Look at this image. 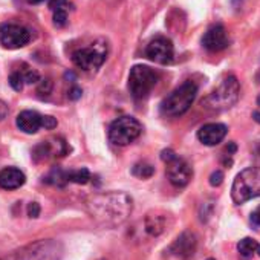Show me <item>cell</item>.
Returning a JSON list of instances; mask_svg holds the SVG:
<instances>
[{
	"label": "cell",
	"instance_id": "obj_25",
	"mask_svg": "<svg viewBox=\"0 0 260 260\" xmlns=\"http://www.w3.org/2000/svg\"><path fill=\"white\" fill-rule=\"evenodd\" d=\"M51 90H52V81L49 80V78H46V80H40V84H39V87H37V92L40 93V95H49L51 93Z\"/></svg>",
	"mask_w": 260,
	"mask_h": 260
},
{
	"label": "cell",
	"instance_id": "obj_6",
	"mask_svg": "<svg viewBox=\"0 0 260 260\" xmlns=\"http://www.w3.org/2000/svg\"><path fill=\"white\" fill-rule=\"evenodd\" d=\"M159 80V74L149 66L137 64L128 74V90L135 100H144L150 95Z\"/></svg>",
	"mask_w": 260,
	"mask_h": 260
},
{
	"label": "cell",
	"instance_id": "obj_34",
	"mask_svg": "<svg viewBox=\"0 0 260 260\" xmlns=\"http://www.w3.org/2000/svg\"><path fill=\"white\" fill-rule=\"evenodd\" d=\"M255 152H257V155L260 156V141H258V144H257V147H255Z\"/></svg>",
	"mask_w": 260,
	"mask_h": 260
},
{
	"label": "cell",
	"instance_id": "obj_10",
	"mask_svg": "<svg viewBox=\"0 0 260 260\" xmlns=\"http://www.w3.org/2000/svg\"><path fill=\"white\" fill-rule=\"evenodd\" d=\"M31 42V32L16 23L0 25V45L5 49H20Z\"/></svg>",
	"mask_w": 260,
	"mask_h": 260
},
{
	"label": "cell",
	"instance_id": "obj_18",
	"mask_svg": "<svg viewBox=\"0 0 260 260\" xmlns=\"http://www.w3.org/2000/svg\"><path fill=\"white\" fill-rule=\"evenodd\" d=\"M49 8L52 11L54 25L58 26V28H63L68 23V14H69V10H71L69 0H51Z\"/></svg>",
	"mask_w": 260,
	"mask_h": 260
},
{
	"label": "cell",
	"instance_id": "obj_1",
	"mask_svg": "<svg viewBox=\"0 0 260 260\" xmlns=\"http://www.w3.org/2000/svg\"><path fill=\"white\" fill-rule=\"evenodd\" d=\"M90 217L104 228L124 223L134 211V199L124 191H103L90 196L86 202Z\"/></svg>",
	"mask_w": 260,
	"mask_h": 260
},
{
	"label": "cell",
	"instance_id": "obj_22",
	"mask_svg": "<svg viewBox=\"0 0 260 260\" xmlns=\"http://www.w3.org/2000/svg\"><path fill=\"white\" fill-rule=\"evenodd\" d=\"M153 173H155V169L147 162H138L132 169V175L140 178V179H149L153 176Z\"/></svg>",
	"mask_w": 260,
	"mask_h": 260
},
{
	"label": "cell",
	"instance_id": "obj_23",
	"mask_svg": "<svg viewBox=\"0 0 260 260\" xmlns=\"http://www.w3.org/2000/svg\"><path fill=\"white\" fill-rule=\"evenodd\" d=\"M23 77V81L28 83V84H32V83H37L40 81V75L36 69H31V68H25L23 71H19Z\"/></svg>",
	"mask_w": 260,
	"mask_h": 260
},
{
	"label": "cell",
	"instance_id": "obj_7",
	"mask_svg": "<svg viewBox=\"0 0 260 260\" xmlns=\"http://www.w3.org/2000/svg\"><path fill=\"white\" fill-rule=\"evenodd\" d=\"M143 125L134 116H121L116 118L109 127V141L113 146H128L141 135Z\"/></svg>",
	"mask_w": 260,
	"mask_h": 260
},
{
	"label": "cell",
	"instance_id": "obj_28",
	"mask_svg": "<svg viewBox=\"0 0 260 260\" xmlns=\"http://www.w3.org/2000/svg\"><path fill=\"white\" fill-rule=\"evenodd\" d=\"M43 127H45L46 130H52V128H55V127H57V119H55L54 116L45 115V118H43Z\"/></svg>",
	"mask_w": 260,
	"mask_h": 260
},
{
	"label": "cell",
	"instance_id": "obj_15",
	"mask_svg": "<svg viewBox=\"0 0 260 260\" xmlns=\"http://www.w3.org/2000/svg\"><path fill=\"white\" fill-rule=\"evenodd\" d=\"M42 143L34 149V158L36 159H46V158H55V156H64L68 153V146L63 140H52Z\"/></svg>",
	"mask_w": 260,
	"mask_h": 260
},
{
	"label": "cell",
	"instance_id": "obj_31",
	"mask_svg": "<svg viewBox=\"0 0 260 260\" xmlns=\"http://www.w3.org/2000/svg\"><path fill=\"white\" fill-rule=\"evenodd\" d=\"M80 96H81V89L77 87V86H74V87L69 90V98H71V100H78Z\"/></svg>",
	"mask_w": 260,
	"mask_h": 260
},
{
	"label": "cell",
	"instance_id": "obj_33",
	"mask_svg": "<svg viewBox=\"0 0 260 260\" xmlns=\"http://www.w3.org/2000/svg\"><path fill=\"white\" fill-rule=\"evenodd\" d=\"M29 4H34V5H37V4H42V2H45V0H28Z\"/></svg>",
	"mask_w": 260,
	"mask_h": 260
},
{
	"label": "cell",
	"instance_id": "obj_32",
	"mask_svg": "<svg viewBox=\"0 0 260 260\" xmlns=\"http://www.w3.org/2000/svg\"><path fill=\"white\" fill-rule=\"evenodd\" d=\"M252 118H254V121H255V122H258V124H260V107H258L257 110H254V112H252Z\"/></svg>",
	"mask_w": 260,
	"mask_h": 260
},
{
	"label": "cell",
	"instance_id": "obj_2",
	"mask_svg": "<svg viewBox=\"0 0 260 260\" xmlns=\"http://www.w3.org/2000/svg\"><path fill=\"white\" fill-rule=\"evenodd\" d=\"M240 95V84L234 75L225 77L204 100L202 106L208 110L222 112L226 109H231Z\"/></svg>",
	"mask_w": 260,
	"mask_h": 260
},
{
	"label": "cell",
	"instance_id": "obj_13",
	"mask_svg": "<svg viewBox=\"0 0 260 260\" xmlns=\"http://www.w3.org/2000/svg\"><path fill=\"white\" fill-rule=\"evenodd\" d=\"M228 128L220 122H210L198 130V140L205 146H217L225 137Z\"/></svg>",
	"mask_w": 260,
	"mask_h": 260
},
{
	"label": "cell",
	"instance_id": "obj_8",
	"mask_svg": "<svg viewBox=\"0 0 260 260\" xmlns=\"http://www.w3.org/2000/svg\"><path fill=\"white\" fill-rule=\"evenodd\" d=\"M161 159L167 166L166 167V175H167L172 185H175L178 188H182L191 181L193 170H191L190 164L185 159L179 158L172 149L162 150L161 152Z\"/></svg>",
	"mask_w": 260,
	"mask_h": 260
},
{
	"label": "cell",
	"instance_id": "obj_35",
	"mask_svg": "<svg viewBox=\"0 0 260 260\" xmlns=\"http://www.w3.org/2000/svg\"><path fill=\"white\" fill-rule=\"evenodd\" d=\"M255 252H257V254H258V255H260V245H258V246H257V251H255Z\"/></svg>",
	"mask_w": 260,
	"mask_h": 260
},
{
	"label": "cell",
	"instance_id": "obj_17",
	"mask_svg": "<svg viewBox=\"0 0 260 260\" xmlns=\"http://www.w3.org/2000/svg\"><path fill=\"white\" fill-rule=\"evenodd\" d=\"M194 249H196V236L193 233H188V231L182 233L176 239V242L172 245V251L182 258L193 255Z\"/></svg>",
	"mask_w": 260,
	"mask_h": 260
},
{
	"label": "cell",
	"instance_id": "obj_36",
	"mask_svg": "<svg viewBox=\"0 0 260 260\" xmlns=\"http://www.w3.org/2000/svg\"><path fill=\"white\" fill-rule=\"evenodd\" d=\"M257 106L260 107V95H258V98H257Z\"/></svg>",
	"mask_w": 260,
	"mask_h": 260
},
{
	"label": "cell",
	"instance_id": "obj_27",
	"mask_svg": "<svg viewBox=\"0 0 260 260\" xmlns=\"http://www.w3.org/2000/svg\"><path fill=\"white\" fill-rule=\"evenodd\" d=\"M249 223H251L254 228H260V207H258V208H255V210L251 213Z\"/></svg>",
	"mask_w": 260,
	"mask_h": 260
},
{
	"label": "cell",
	"instance_id": "obj_11",
	"mask_svg": "<svg viewBox=\"0 0 260 260\" xmlns=\"http://www.w3.org/2000/svg\"><path fill=\"white\" fill-rule=\"evenodd\" d=\"M146 55L158 64H170L175 57V48L166 37H156L146 48Z\"/></svg>",
	"mask_w": 260,
	"mask_h": 260
},
{
	"label": "cell",
	"instance_id": "obj_12",
	"mask_svg": "<svg viewBox=\"0 0 260 260\" xmlns=\"http://www.w3.org/2000/svg\"><path fill=\"white\" fill-rule=\"evenodd\" d=\"M228 45H230V37H228L226 29L222 25L210 26L202 37V46L211 52L223 51L228 48Z\"/></svg>",
	"mask_w": 260,
	"mask_h": 260
},
{
	"label": "cell",
	"instance_id": "obj_19",
	"mask_svg": "<svg viewBox=\"0 0 260 260\" xmlns=\"http://www.w3.org/2000/svg\"><path fill=\"white\" fill-rule=\"evenodd\" d=\"M144 225H146V231L150 236L156 237L161 233H164V230H166V217L161 214H147Z\"/></svg>",
	"mask_w": 260,
	"mask_h": 260
},
{
	"label": "cell",
	"instance_id": "obj_5",
	"mask_svg": "<svg viewBox=\"0 0 260 260\" xmlns=\"http://www.w3.org/2000/svg\"><path fill=\"white\" fill-rule=\"evenodd\" d=\"M260 196V167H248L242 170L231 187L233 201L240 205Z\"/></svg>",
	"mask_w": 260,
	"mask_h": 260
},
{
	"label": "cell",
	"instance_id": "obj_21",
	"mask_svg": "<svg viewBox=\"0 0 260 260\" xmlns=\"http://www.w3.org/2000/svg\"><path fill=\"white\" fill-rule=\"evenodd\" d=\"M66 179L68 182H74V184H87L90 179V173L87 169L71 170V172H66Z\"/></svg>",
	"mask_w": 260,
	"mask_h": 260
},
{
	"label": "cell",
	"instance_id": "obj_30",
	"mask_svg": "<svg viewBox=\"0 0 260 260\" xmlns=\"http://www.w3.org/2000/svg\"><path fill=\"white\" fill-rule=\"evenodd\" d=\"M8 112H10V109H8V104H7L5 101L0 100V121H4V119L7 118Z\"/></svg>",
	"mask_w": 260,
	"mask_h": 260
},
{
	"label": "cell",
	"instance_id": "obj_16",
	"mask_svg": "<svg viewBox=\"0 0 260 260\" xmlns=\"http://www.w3.org/2000/svg\"><path fill=\"white\" fill-rule=\"evenodd\" d=\"M26 182V176L22 170L16 167H7L0 172V188L17 190Z\"/></svg>",
	"mask_w": 260,
	"mask_h": 260
},
{
	"label": "cell",
	"instance_id": "obj_9",
	"mask_svg": "<svg viewBox=\"0 0 260 260\" xmlns=\"http://www.w3.org/2000/svg\"><path fill=\"white\" fill-rule=\"evenodd\" d=\"M107 58V46L101 42L92 43L87 48H80L72 54V61L77 68L90 72L103 66Z\"/></svg>",
	"mask_w": 260,
	"mask_h": 260
},
{
	"label": "cell",
	"instance_id": "obj_20",
	"mask_svg": "<svg viewBox=\"0 0 260 260\" xmlns=\"http://www.w3.org/2000/svg\"><path fill=\"white\" fill-rule=\"evenodd\" d=\"M257 246H258V243H257L254 239H251V237H245V239H242V240L237 243V252H239V257H240L242 260H249V258L255 254Z\"/></svg>",
	"mask_w": 260,
	"mask_h": 260
},
{
	"label": "cell",
	"instance_id": "obj_24",
	"mask_svg": "<svg viewBox=\"0 0 260 260\" xmlns=\"http://www.w3.org/2000/svg\"><path fill=\"white\" fill-rule=\"evenodd\" d=\"M10 84H11V87H13L14 90L20 92V90L23 89V84H25L22 74H20V72H13V74L10 75Z\"/></svg>",
	"mask_w": 260,
	"mask_h": 260
},
{
	"label": "cell",
	"instance_id": "obj_26",
	"mask_svg": "<svg viewBox=\"0 0 260 260\" xmlns=\"http://www.w3.org/2000/svg\"><path fill=\"white\" fill-rule=\"evenodd\" d=\"M222 182H223V173H222L220 170L213 172L211 176H210V184H211L213 187H219Z\"/></svg>",
	"mask_w": 260,
	"mask_h": 260
},
{
	"label": "cell",
	"instance_id": "obj_3",
	"mask_svg": "<svg viewBox=\"0 0 260 260\" xmlns=\"http://www.w3.org/2000/svg\"><path fill=\"white\" fill-rule=\"evenodd\" d=\"M63 245L54 239H42L29 243L0 260H61Z\"/></svg>",
	"mask_w": 260,
	"mask_h": 260
},
{
	"label": "cell",
	"instance_id": "obj_29",
	"mask_svg": "<svg viewBox=\"0 0 260 260\" xmlns=\"http://www.w3.org/2000/svg\"><path fill=\"white\" fill-rule=\"evenodd\" d=\"M28 216L29 217H34V219L40 216V205L37 202H31L28 205Z\"/></svg>",
	"mask_w": 260,
	"mask_h": 260
},
{
	"label": "cell",
	"instance_id": "obj_14",
	"mask_svg": "<svg viewBox=\"0 0 260 260\" xmlns=\"http://www.w3.org/2000/svg\"><path fill=\"white\" fill-rule=\"evenodd\" d=\"M43 118H45V115H40L36 110H23L19 113L16 124L23 134L34 135L40 128H43Z\"/></svg>",
	"mask_w": 260,
	"mask_h": 260
},
{
	"label": "cell",
	"instance_id": "obj_4",
	"mask_svg": "<svg viewBox=\"0 0 260 260\" xmlns=\"http://www.w3.org/2000/svg\"><path fill=\"white\" fill-rule=\"evenodd\" d=\"M198 95V86L193 81H185L179 87H176L169 96L161 103V112L166 116L176 118L184 115L193 104Z\"/></svg>",
	"mask_w": 260,
	"mask_h": 260
}]
</instances>
